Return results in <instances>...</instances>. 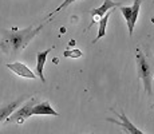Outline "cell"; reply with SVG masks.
<instances>
[{"instance_id":"6da1fadb","label":"cell","mask_w":154,"mask_h":134,"mask_svg":"<svg viewBox=\"0 0 154 134\" xmlns=\"http://www.w3.org/2000/svg\"><path fill=\"white\" fill-rule=\"evenodd\" d=\"M43 24H39L20 31H0V48L8 55V58H14L19 52L27 47V44L42 31Z\"/></svg>"},{"instance_id":"7a4b0ae2","label":"cell","mask_w":154,"mask_h":134,"mask_svg":"<svg viewBox=\"0 0 154 134\" xmlns=\"http://www.w3.org/2000/svg\"><path fill=\"white\" fill-rule=\"evenodd\" d=\"M135 62H137V71H138V78L143 83L145 93L147 95H152V68L147 62L146 56L140 48L135 50Z\"/></svg>"},{"instance_id":"3957f363","label":"cell","mask_w":154,"mask_h":134,"mask_svg":"<svg viewBox=\"0 0 154 134\" xmlns=\"http://www.w3.org/2000/svg\"><path fill=\"white\" fill-rule=\"evenodd\" d=\"M141 4H142V0H134V4H133L131 7H123V5L119 7V11L122 12L123 17H125V20H126L127 30H129L130 36L133 35V31H134L135 23H137L138 15H140Z\"/></svg>"},{"instance_id":"277c9868","label":"cell","mask_w":154,"mask_h":134,"mask_svg":"<svg viewBox=\"0 0 154 134\" xmlns=\"http://www.w3.org/2000/svg\"><path fill=\"white\" fill-rule=\"evenodd\" d=\"M34 106H35V98H31L24 106L17 109L14 114H11L10 117L7 118V122H15V123L22 125L27 118L32 117L31 111H32V107Z\"/></svg>"},{"instance_id":"5b68a950","label":"cell","mask_w":154,"mask_h":134,"mask_svg":"<svg viewBox=\"0 0 154 134\" xmlns=\"http://www.w3.org/2000/svg\"><path fill=\"white\" fill-rule=\"evenodd\" d=\"M117 115H118V118H119V121H115V120H112V118H107V121L118 125V126H121L127 134H145L143 132H141L138 127H135L134 125L130 122V120L126 117L125 111H122L121 114H117Z\"/></svg>"},{"instance_id":"8992f818","label":"cell","mask_w":154,"mask_h":134,"mask_svg":"<svg viewBox=\"0 0 154 134\" xmlns=\"http://www.w3.org/2000/svg\"><path fill=\"white\" fill-rule=\"evenodd\" d=\"M121 5H122V4H121V3H118V2H112V0H105V2H103V4L100 5V7L91 10V16H93V19H94V20L90 23V26H88L87 28H90V27L94 24V22H95L97 17H103L106 14L109 12V11L111 10V8L121 7Z\"/></svg>"},{"instance_id":"52a82bcc","label":"cell","mask_w":154,"mask_h":134,"mask_svg":"<svg viewBox=\"0 0 154 134\" xmlns=\"http://www.w3.org/2000/svg\"><path fill=\"white\" fill-rule=\"evenodd\" d=\"M7 67L10 68L12 73H15L16 75L23 76V78H28V79H35L38 75H35L29 68L26 66L24 63H20V62H15V63H7Z\"/></svg>"},{"instance_id":"ba28073f","label":"cell","mask_w":154,"mask_h":134,"mask_svg":"<svg viewBox=\"0 0 154 134\" xmlns=\"http://www.w3.org/2000/svg\"><path fill=\"white\" fill-rule=\"evenodd\" d=\"M31 114L32 115H54V117H58L59 113L52 109V106L50 105L48 101H44V102L39 103V105H35L32 107Z\"/></svg>"},{"instance_id":"9c48e42d","label":"cell","mask_w":154,"mask_h":134,"mask_svg":"<svg viewBox=\"0 0 154 134\" xmlns=\"http://www.w3.org/2000/svg\"><path fill=\"white\" fill-rule=\"evenodd\" d=\"M24 99H26V97H22V98H19V99H16V101H12V102L8 103V105L0 107V122H2V121H7V118L10 117L11 114H14V113L16 111L17 106H19Z\"/></svg>"},{"instance_id":"30bf717a","label":"cell","mask_w":154,"mask_h":134,"mask_svg":"<svg viewBox=\"0 0 154 134\" xmlns=\"http://www.w3.org/2000/svg\"><path fill=\"white\" fill-rule=\"evenodd\" d=\"M51 50H52V47H51V48H47V50H44V51H40V52L36 54V74H38V76H39L40 80H42L43 83L46 82V78H44V75H43L44 63H46L47 55L51 52Z\"/></svg>"},{"instance_id":"8fae6325","label":"cell","mask_w":154,"mask_h":134,"mask_svg":"<svg viewBox=\"0 0 154 134\" xmlns=\"http://www.w3.org/2000/svg\"><path fill=\"white\" fill-rule=\"evenodd\" d=\"M110 15H111V11H109L107 14L105 15L103 17H100V20H99V30H98V35H97V38L93 40V43H97L99 39H102L103 36H105V34H106V27H107V22H109V17H110Z\"/></svg>"},{"instance_id":"7c38bea8","label":"cell","mask_w":154,"mask_h":134,"mask_svg":"<svg viewBox=\"0 0 154 134\" xmlns=\"http://www.w3.org/2000/svg\"><path fill=\"white\" fill-rule=\"evenodd\" d=\"M63 56L66 58H72V59H78V58H82L83 56V52L78 48H74V50H66L63 52Z\"/></svg>"},{"instance_id":"4fadbf2b","label":"cell","mask_w":154,"mask_h":134,"mask_svg":"<svg viewBox=\"0 0 154 134\" xmlns=\"http://www.w3.org/2000/svg\"><path fill=\"white\" fill-rule=\"evenodd\" d=\"M74 2H75V0H64V2H63V3H62V4H60V5H59V7H58V8H56V10H55V11H52V14H51V15H50V16H52V15H55V14L60 12V11H62V10H64V8H67V7H69V5H70V4H72V3H74Z\"/></svg>"},{"instance_id":"5bb4252c","label":"cell","mask_w":154,"mask_h":134,"mask_svg":"<svg viewBox=\"0 0 154 134\" xmlns=\"http://www.w3.org/2000/svg\"><path fill=\"white\" fill-rule=\"evenodd\" d=\"M152 107H154V105H153V106H152Z\"/></svg>"}]
</instances>
